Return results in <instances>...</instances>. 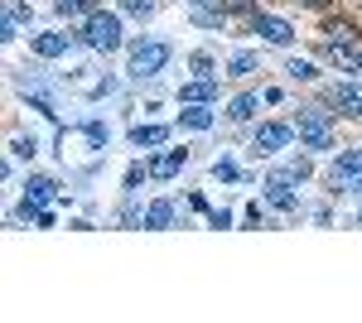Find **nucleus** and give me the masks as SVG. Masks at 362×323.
<instances>
[{"label": "nucleus", "mask_w": 362, "mask_h": 323, "mask_svg": "<svg viewBox=\"0 0 362 323\" xmlns=\"http://www.w3.org/2000/svg\"><path fill=\"white\" fill-rule=\"evenodd\" d=\"M208 227H218V232L232 227V213H227V208H223V213H208Z\"/></svg>", "instance_id": "obj_31"}, {"label": "nucleus", "mask_w": 362, "mask_h": 323, "mask_svg": "<svg viewBox=\"0 0 362 323\" xmlns=\"http://www.w3.org/2000/svg\"><path fill=\"white\" fill-rule=\"evenodd\" d=\"M213 102H184V111H179V126L184 131H213Z\"/></svg>", "instance_id": "obj_12"}, {"label": "nucleus", "mask_w": 362, "mask_h": 323, "mask_svg": "<svg viewBox=\"0 0 362 323\" xmlns=\"http://www.w3.org/2000/svg\"><path fill=\"white\" fill-rule=\"evenodd\" d=\"M223 10H227V20H256L261 15V0H223Z\"/></svg>", "instance_id": "obj_23"}, {"label": "nucleus", "mask_w": 362, "mask_h": 323, "mask_svg": "<svg viewBox=\"0 0 362 323\" xmlns=\"http://www.w3.org/2000/svg\"><path fill=\"white\" fill-rule=\"evenodd\" d=\"M25 198L39 203V208H49V203L58 198V179H49V174H29L25 179Z\"/></svg>", "instance_id": "obj_14"}, {"label": "nucleus", "mask_w": 362, "mask_h": 323, "mask_svg": "<svg viewBox=\"0 0 362 323\" xmlns=\"http://www.w3.org/2000/svg\"><path fill=\"white\" fill-rule=\"evenodd\" d=\"M251 34H261V39L276 44V49H290V44H295V25H290L285 15H271V10H261V15L251 20Z\"/></svg>", "instance_id": "obj_8"}, {"label": "nucleus", "mask_w": 362, "mask_h": 323, "mask_svg": "<svg viewBox=\"0 0 362 323\" xmlns=\"http://www.w3.org/2000/svg\"><path fill=\"white\" fill-rule=\"evenodd\" d=\"M179 102H218V78H194L179 87Z\"/></svg>", "instance_id": "obj_16"}, {"label": "nucleus", "mask_w": 362, "mask_h": 323, "mask_svg": "<svg viewBox=\"0 0 362 323\" xmlns=\"http://www.w3.org/2000/svg\"><path fill=\"white\" fill-rule=\"evenodd\" d=\"M189 20H194L198 29H223L227 25V10H223V0H218V5H198Z\"/></svg>", "instance_id": "obj_21"}, {"label": "nucleus", "mask_w": 362, "mask_h": 323, "mask_svg": "<svg viewBox=\"0 0 362 323\" xmlns=\"http://www.w3.org/2000/svg\"><path fill=\"white\" fill-rule=\"evenodd\" d=\"M285 78H290V82H314V78H319V68H314L309 58H285Z\"/></svg>", "instance_id": "obj_24"}, {"label": "nucleus", "mask_w": 362, "mask_h": 323, "mask_svg": "<svg viewBox=\"0 0 362 323\" xmlns=\"http://www.w3.org/2000/svg\"><path fill=\"white\" fill-rule=\"evenodd\" d=\"M295 135H300V145H305L309 155L334 150V145H338L334 111H324V107H300V111H295Z\"/></svg>", "instance_id": "obj_2"}, {"label": "nucleus", "mask_w": 362, "mask_h": 323, "mask_svg": "<svg viewBox=\"0 0 362 323\" xmlns=\"http://www.w3.org/2000/svg\"><path fill=\"white\" fill-rule=\"evenodd\" d=\"M280 174H290L295 184H305L309 174H314V164H309V155H300V160H290V164H280Z\"/></svg>", "instance_id": "obj_28"}, {"label": "nucleus", "mask_w": 362, "mask_h": 323, "mask_svg": "<svg viewBox=\"0 0 362 323\" xmlns=\"http://www.w3.org/2000/svg\"><path fill=\"white\" fill-rule=\"evenodd\" d=\"M300 5H309V10H329V0H300Z\"/></svg>", "instance_id": "obj_33"}, {"label": "nucleus", "mask_w": 362, "mask_h": 323, "mask_svg": "<svg viewBox=\"0 0 362 323\" xmlns=\"http://www.w3.org/2000/svg\"><path fill=\"white\" fill-rule=\"evenodd\" d=\"M184 5H189V10H198V5H218V0H184Z\"/></svg>", "instance_id": "obj_34"}, {"label": "nucleus", "mask_w": 362, "mask_h": 323, "mask_svg": "<svg viewBox=\"0 0 362 323\" xmlns=\"http://www.w3.org/2000/svg\"><path fill=\"white\" fill-rule=\"evenodd\" d=\"M189 68H194V78H218V58L208 54V49L189 54Z\"/></svg>", "instance_id": "obj_25"}, {"label": "nucleus", "mask_w": 362, "mask_h": 323, "mask_svg": "<svg viewBox=\"0 0 362 323\" xmlns=\"http://www.w3.org/2000/svg\"><path fill=\"white\" fill-rule=\"evenodd\" d=\"M290 145H295V121H261L251 131V155L256 160H276L280 150H290Z\"/></svg>", "instance_id": "obj_5"}, {"label": "nucleus", "mask_w": 362, "mask_h": 323, "mask_svg": "<svg viewBox=\"0 0 362 323\" xmlns=\"http://www.w3.org/2000/svg\"><path fill=\"white\" fill-rule=\"evenodd\" d=\"M329 193L334 198L358 193L362 198V150H338L334 155V164H329Z\"/></svg>", "instance_id": "obj_4"}, {"label": "nucleus", "mask_w": 362, "mask_h": 323, "mask_svg": "<svg viewBox=\"0 0 362 323\" xmlns=\"http://www.w3.org/2000/svg\"><path fill=\"white\" fill-rule=\"evenodd\" d=\"M256 68H261V54H251V49H242V54H232L227 58V78H251V73H256Z\"/></svg>", "instance_id": "obj_20"}, {"label": "nucleus", "mask_w": 362, "mask_h": 323, "mask_svg": "<svg viewBox=\"0 0 362 323\" xmlns=\"http://www.w3.org/2000/svg\"><path fill=\"white\" fill-rule=\"evenodd\" d=\"M34 155H39L34 135H10V160H34Z\"/></svg>", "instance_id": "obj_27"}, {"label": "nucleus", "mask_w": 362, "mask_h": 323, "mask_svg": "<svg viewBox=\"0 0 362 323\" xmlns=\"http://www.w3.org/2000/svg\"><path fill=\"white\" fill-rule=\"evenodd\" d=\"M83 140L97 150V155H102V150L112 145V126H107V121H87V126H83Z\"/></svg>", "instance_id": "obj_22"}, {"label": "nucleus", "mask_w": 362, "mask_h": 323, "mask_svg": "<svg viewBox=\"0 0 362 323\" xmlns=\"http://www.w3.org/2000/svg\"><path fill=\"white\" fill-rule=\"evenodd\" d=\"M169 58H174V44H169V39H136V44H131V58H126V78L131 82L160 78L169 68Z\"/></svg>", "instance_id": "obj_3"}, {"label": "nucleus", "mask_w": 362, "mask_h": 323, "mask_svg": "<svg viewBox=\"0 0 362 323\" xmlns=\"http://www.w3.org/2000/svg\"><path fill=\"white\" fill-rule=\"evenodd\" d=\"M126 15H136V20H155V0H116Z\"/></svg>", "instance_id": "obj_29"}, {"label": "nucleus", "mask_w": 362, "mask_h": 323, "mask_svg": "<svg viewBox=\"0 0 362 323\" xmlns=\"http://www.w3.org/2000/svg\"><path fill=\"white\" fill-rule=\"evenodd\" d=\"M319 54L334 68H343V73H362V44H324L319 39Z\"/></svg>", "instance_id": "obj_10"}, {"label": "nucleus", "mask_w": 362, "mask_h": 323, "mask_svg": "<svg viewBox=\"0 0 362 323\" xmlns=\"http://www.w3.org/2000/svg\"><path fill=\"white\" fill-rule=\"evenodd\" d=\"M358 222H362V208H358Z\"/></svg>", "instance_id": "obj_35"}, {"label": "nucleus", "mask_w": 362, "mask_h": 323, "mask_svg": "<svg viewBox=\"0 0 362 323\" xmlns=\"http://www.w3.org/2000/svg\"><path fill=\"white\" fill-rule=\"evenodd\" d=\"M261 102H266V97H256V92H242V97H232V102H227V121H237V126H242V121H251Z\"/></svg>", "instance_id": "obj_19"}, {"label": "nucleus", "mask_w": 362, "mask_h": 323, "mask_svg": "<svg viewBox=\"0 0 362 323\" xmlns=\"http://www.w3.org/2000/svg\"><path fill=\"white\" fill-rule=\"evenodd\" d=\"M213 179H223V184H242L237 160H232V155H218V160H213Z\"/></svg>", "instance_id": "obj_26"}, {"label": "nucleus", "mask_w": 362, "mask_h": 323, "mask_svg": "<svg viewBox=\"0 0 362 323\" xmlns=\"http://www.w3.org/2000/svg\"><path fill=\"white\" fill-rule=\"evenodd\" d=\"M169 140V126H131V145L136 150H160Z\"/></svg>", "instance_id": "obj_18"}, {"label": "nucleus", "mask_w": 362, "mask_h": 323, "mask_svg": "<svg viewBox=\"0 0 362 323\" xmlns=\"http://www.w3.org/2000/svg\"><path fill=\"white\" fill-rule=\"evenodd\" d=\"M319 39L324 44H362V34L353 20H338V15H329L324 25H319Z\"/></svg>", "instance_id": "obj_11"}, {"label": "nucleus", "mask_w": 362, "mask_h": 323, "mask_svg": "<svg viewBox=\"0 0 362 323\" xmlns=\"http://www.w3.org/2000/svg\"><path fill=\"white\" fill-rule=\"evenodd\" d=\"M145 179H150V160H145V164H131V169H126V193H140V184H145Z\"/></svg>", "instance_id": "obj_30"}, {"label": "nucleus", "mask_w": 362, "mask_h": 323, "mask_svg": "<svg viewBox=\"0 0 362 323\" xmlns=\"http://www.w3.org/2000/svg\"><path fill=\"white\" fill-rule=\"evenodd\" d=\"M78 39H83V49L107 58V54H116V49L126 44V25H121L116 10H97V15H87L83 25H78Z\"/></svg>", "instance_id": "obj_1"}, {"label": "nucleus", "mask_w": 362, "mask_h": 323, "mask_svg": "<svg viewBox=\"0 0 362 323\" xmlns=\"http://www.w3.org/2000/svg\"><path fill=\"white\" fill-rule=\"evenodd\" d=\"M266 208H276V213H305L300 208V184L290 179V174H280V169H271L266 174Z\"/></svg>", "instance_id": "obj_6"}, {"label": "nucleus", "mask_w": 362, "mask_h": 323, "mask_svg": "<svg viewBox=\"0 0 362 323\" xmlns=\"http://www.w3.org/2000/svg\"><path fill=\"white\" fill-rule=\"evenodd\" d=\"M174 222H179V208H174L169 198L145 203V227H150V232H165V227H174Z\"/></svg>", "instance_id": "obj_15"}, {"label": "nucleus", "mask_w": 362, "mask_h": 323, "mask_svg": "<svg viewBox=\"0 0 362 323\" xmlns=\"http://www.w3.org/2000/svg\"><path fill=\"white\" fill-rule=\"evenodd\" d=\"M261 97H266V107H280V102H285V92H280V87H266Z\"/></svg>", "instance_id": "obj_32"}, {"label": "nucleus", "mask_w": 362, "mask_h": 323, "mask_svg": "<svg viewBox=\"0 0 362 323\" xmlns=\"http://www.w3.org/2000/svg\"><path fill=\"white\" fill-rule=\"evenodd\" d=\"M329 102H334L348 121H362V82H334V87H329Z\"/></svg>", "instance_id": "obj_9"}, {"label": "nucleus", "mask_w": 362, "mask_h": 323, "mask_svg": "<svg viewBox=\"0 0 362 323\" xmlns=\"http://www.w3.org/2000/svg\"><path fill=\"white\" fill-rule=\"evenodd\" d=\"M184 164H189V150H165V155H150V179H174Z\"/></svg>", "instance_id": "obj_13"}, {"label": "nucleus", "mask_w": 362, "mask_h": 323, "mask_svg": "<svg viewBox=\"0 0 362 323\" xmlns=\"http://www.w3.org/2000/svg\"><path fill=\"white\" fill-rule=\"evenodd\" d=\"M54 10L63 20H73V25H83L87 15H97L102 10V0H54Z\"/></svg>", "instance_id": "obj_17"}, {"label": "nucleus", "mask_w": 362, "mask_h": 323, "mask_svg": "<svg viewBox=\"0 0 362 323\" xmlns=\"http://www.w3.org/2000/svg\"><path fill=\"white\" fill-rule=\"evenodd\" d=\"M78 44H83L78 34H68V29H49V34H34V39H29V54L49 63V58H68Z\"/></svg>", "instance_id": "obj_7"}]
</instances>
